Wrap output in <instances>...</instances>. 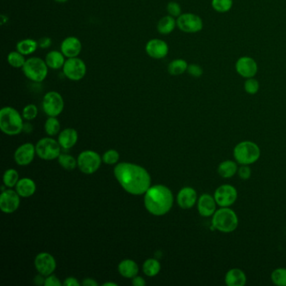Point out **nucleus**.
Wrapping results in <instances>:
<instances>
[{
  "mask_svg": "<svg viewBox=\"0 0 286 286\" xmlns=\"http://www.w3.org/2000/svg\"><path fill=\"white\" fill-rule=\"evenodd\" d=\"M61 144L54 139L43 138L35 144L36 154L44 160L57 159L61 154Z\"/></svg>",
  "mask_w": 286,
  "mask_h": 286,
  "instance_id": "8",
  "label": "nucleus"
},
{
  "mask_svg": "<svg viewBox=\"0 0 286 286\" xmlns=\"http://www.w3.org/2000/svg\"><path fill=\"white\" fill-rule=\"evenodd\" d=\"M22 71L25 77L30 81L41 83L47 77L49 68L45 60L40 57H33L26 59Z\"/></svg>",
  "mask_w": 286,
  "mask_h": 286,
  "instance_id": "6",
  "label": "nucleus"
},
{
  "mask_svg": "<svg viewBox=\"0 0 286 286\" xmlns=\"http://www.w3.org/2000/svg\"><path fill=\"white\" fill-rule=\"evenodd\" d=\"M23 116L15 108L4 107L0 111V129L7 135H17L24 130Z\"/></svg>",
  "mask_w": 286,
  "mask_h": 286,
  "instance_id": "3",
  "label": "nucleus"
},
{
  "mask_svg": "<svg viewBox=\"0 0 286 286\" xmlns=\"http://www.w3.org/2000/svg\"><path fill=\"white\" fill-rule=\"evenodd\" d=\"M238 215L230 208L216 209L212 216V225L214 229L223 233L234 232L238 227Z\"/></svg>",
  "mask_w": 286,
  "mask_h": 286,
  "instance_id": "4",
  "label": "nucleus"
},
{
  "mask_svg": "<svg viewBox=\"0 0 286 286\" xmlns=\"http://www.w3.org/2000/svg\"><path fill=\"white\" fill-rule=\"evenodd\" d=\"M197 205V210L201 216L210 217L214 216V214H215L217 204L214 196L205 193L198 198Z\"/></svg>",
  "mask_w": 286,
  "mask_h": 286,
  "instance_id": "20",
  "label": "nucleus"
},
{
  "mask_svg": "<svg viewBox=\"0 0 286 286\" xmlns=\"http://www.w3.org/2000/svg\"><path fill=\"white\" fill-rule=\"evenodd\" d=\"M7 62L12 68H17V69L21 68L22 69L24 67V63L26 62V58H25V56L21 54L16 50V51L8 53V57H7Z\"/></svg>",
  "mask_w": 286,
  "mask_h": 286,
  "instance_id": "31",
  "label": "nucleus"
},
{
  "mask_svg": "<svg viewBox=\"0 0 286 286\" xmlns=\"http://www.w3.org/2000/svg\"><path fill=\"white\" fill-rule=\"evenodd\" d=\"M179 30L188 34L200 32L203 29V20L199 15L193 13H184L176 19Z\"/></svg>",
  "mask_w": 286,
  "mask_h": 286,
  "instance_id": "11",
  "label": "nucleus"
},
{
  "mask_svg": "<svg viewBox=\"0 0 286 286\" xmlns=\"http://www.w3.org/2000/svg\"><path fill=\"white\" fill-rule=\"evenodd\" d=\"M235 70L239 76L243 78H251L256 76L259 67L256 61L250 57H242L238 58L235 64Z\"/></svg>",
  "mask_w": 286,
  "mask_h": 286,
  "instance_id": "13",
  "label": "nucleus"
},
{
  "mask_svg": "<svg viewBox=\"0 0 286 286\" xmlns=\"http://www.w3.org/2000/svg\"><path fill=\"white\" fill-rule=\"evenodd\" d=\"M77 140H78V134L76 132V130L69 128L62 130L59 135L58 142L62 148L69 149L72 148L73 146H75Z\"/></svg>",
  "mask_w": 286,
  "mask_h": 286,
  "instance_id": "22",
  "label": "nucleus"
},
{
  "mask_svg": "<svg viewBox=\"0 0 286 286\" xmlns=\"http://www.w3.org/2000/svg\"><path fill=\"white\" fill-rule=\"evenodd\" d=\"M62 284L60 281L59 279L57 278V276L51 275V276H46V280H45V286H61Z\"/></svg>",
  "mask_w": 286,
  "mask_h": 286,
  "instance_id": "43",
  "label": "nucleus"
},
{
  "mask_svg": "<svg viewBox=\"0 0 286 286\" xmlns=\"http://www.w3.org/2000/svg\"><path fill=\"white\" fill-rule=\"evenodd\" d=\"M188 68V63L186 60L178 58L171 61L168 65V72L170 73L171 76H181L186 72Z\"/></svg>",
  "mask_w": 286,
  "mask_h": 286,
  "instance_id": "29",
  "label": "nucleus"
},
{
  "mask_svg": "<svg viewBox=\"0 0 286 286\" xmlns=\"http://www.w3.org/2000/svg\"><path fill=\"white\" fill-rule=\"evenodd\" d=\"M133 286H144L146 285L145 281L141 276H135L132 279Z\"/></svg>",
  "mask_w": 286,
  "mask_h": 286,
  "instance_id": "45",
  "label": "nucleus"
},
{
  "mask_svg": "<svg viewBox=\"0 0 286 286\" xmlns=\"http://www.w3.org/2000/svg\"><path fill=\"white\" fill-rule=\"evenodd\" d=\"M35 266L39 274L46 277L54 273L57 269V262L52 254L43 252L35 257Z\"/></svg>",
  "mask_w": 286,
  "mask_h": 286,
  "instance_id": "15",
  "label": "nucleus"
},
{
  "mask_svg": "<svg viewBox=\"0 0 286 286\" xmlns=\"http://www.w3.org/2000/svg\"><path fill=\"white\" fill-rule=\"evenodd\" d=\"M238 174L241 180L247 181V180H248V179L251 177V168H250L249 165H242L240 167H238Z\"/></svg>",
  "mask_w": 286,
  "mask_h": 286,
  "instance_id": "42",
  "label": "nucleus"
},
{
  "mask_svg": "<svg viewBox=\"0 0 286 286\" xmlns=\"http://www.w3.org/2000/svg\"><path fill=\"white\" fill-rule=\"evenodd\" d=\"M39 47L41 49H47L52 45V40L50 37H42L38 41Z\"/></svg>",
  "mask_w": 286,
  "mask_h": 286,
  "instance_id": "44",
  "label": "nucleus"
},
{
  "mask_svg": "<svg viewBox=\"0 0 286 286\" xmlns=\"http://www.w3.org/2000/svg\"><path fill=\"white\" fill-rule=\"evenodd\" d=\"M261 155L259 146L253 141H242L233 148V157L238 165H253Z\"/></svg>",
  "mask_w": 286,
  "mask_h": 286,
  "instance_id": "5",
  "label": "nucleus"
},
{
  "mask_svg": "<svg viewBox=\"0 0 286 286\" xmlns=\"http://www.w3.org/2000/svg\"><path fill=\"white\" fill-rule=\"evenodd\" d=\"M166 10H167L168 14L174 18H178L182 14L181 5L175 1H170V3H168Z\"/></svg>",
  "mask_w": 286,
  "mask_h": 286,
  "instance_id": "40",
  "label": "nucleus"
},
{
  "mask_svg": "<svg viewBox=\"0 0 286 286\" xmlns=\"http://www.w3.org/2000/svg\"><path fill=\"white\" fill-rule=\"evenodd\" d=\"M146 54L153 59L160 60L167 57L169 53V46L161 39L154 38L146 43Z\"/></svg>",
  "mask_w": 286,
  "mask_h": 286,
  "instance_id": "16",
  "label": "nucleus"
},
{
  "mask_svg": "<svg viewBox=\"0 0 286 286\" xmlns=\"http://www.w3.org/2000/svg\"><path fill=\"white\" fill-rule=\"evenodd\" d=\"M238 163L234 160L227 159L220 163L217 167V174L224 179L232 178L238 173Z\"/></svg>",
  "mask_w": 286,
  "mask_h": 286,
  "instance_id": "26",
  "label": "nucleus"
},
{
  "mask_svg": "<svg viewBox=\"0 0 286 286\" xmlns=\"http://www.w3.org/2000/svg\"><path fill=\"white\" fill-rule=\"evenodd\" d=\"M197 191L191 186H186L180 190L176 197L177 204L182 209H191L197 204Z\"/></svg>",
  "mask_w": 286,
  "mask_h": 286,
  "instance_id": "17",
  "label": "nucleus"
},
{
  "mask_svg": "<svg viewBox=\"0 0 286 286\" xmlns=\"http://www.w3.org/2000/svg\"><path fill=\"white\" fill-rule=\"evenodd\" d=\"M35 146L31 143H25L19 146L14 152V160L19 165H30L35 158Z\"/></svg>",
  "mask_w": 286,
  "mask_h": 286,
  "instance_id": "18",
  "label": "nucleus"
},
{
  "mask_svg": "<svg viewBox=\"0 0 286 286\" xmlns=\"http://www.w3.org/2000/svg\"><path fill=\"white\" fill-rule=\"evenodd\" d=\"M187 73L189 74L190 76H192V77H196V78H198V77H201V76L203 75V69L200 65L198 64H190L188 65V68H187Z\"/></svg>",
  "mask_w": 286,
  "mask_h": 286,
  "instance_id": "41",
  "label": "nucleus"
},
{
  "mask_svg": "<svg viewBox=\"0 0 286 286\" xmlns=\"http://www.w3.org/2000/svg\"><path fill=\"white\" fill-rule=\"evenodd\" d=\"M259 86H259V81L254 77L247 79L243 85L244 91L249 95L256 94L257 92L259 91Z\"/></svg>",
  "mask_w": 286,
  "mask_h": 286,
  "instance_id": "37",
  "label": "nucleus"
},
{
  "mask_svg": "<svg viewBox=\"0 0 286 286\" xmlns=\"http://www.w3.org/2000/svg\"><path fill=\"white\" fill-rule=\"evenodd\" d=\"M81 285L84 286H98V283L93 279L87 278L83 280Z\"/></svg>",
  "mask_w": 286,
  "mask_h": 286,
  "instance_id": "47",
  "label": "nucleus"
},
{
  "mask_svg": "<svg viewBox=\"0 0 286 286\" xmlns=\"http://www.w3.org/2000/svg\"><path fill=\"white\" fill-rule=\"evenodd\" d=\"M103 159L97 152L93 150H85L79 154L77 158V166L81 172L86 175H92L101 166Z\"/></svg>",
  "mask_w": 286,
  "mask_h": 286,
  "instance_id": "9",
  "label": "nucleus"
},
{
  "mask_svg": "<svg viewBox=\"0 0 286 286\" xmlns=\"http://www.w3.org/2000/svg\"><path fill=\"white\" fill-rule=\"evenodd\" d=\"M119 272L124 278L133 279L138 276L139 269L137 263L132 259H124L119 265Z\"/></svg>",
  "mask_w": 286,
  "mask_h": 286,
  "instance_id": "24",
  "label": "nucleus"
},
{
  "mask_svg": "<svg viewBox=\"0 0 286 286\" xmlns=\"http://www.w3.org/2000/svg\"><path fill=\"white\" fill-rule=\"evenodd\" d=\"M67 57L61 51H51L47 53L45 58L48 68L52 70L62 69L65 64Z\"/></svg>",
  "mask_w": 286,
  "mask_h": 286,
  "instance_id": "23",
  "label": "nucleus"
},
{
  "mask_svg": "<svg viewBox=\"0 0 286 286\" xmlns=\"http://www.w3.org/2000/svg\"><path fill=\"white\" fill-rule=\"evenodd\" d=\"M82 50V44L76 36H68L61 44V52L68 58L78 57Z\"/></svg>",
  "mask_w": 286,
  "mask_h": 286,
  "instance_id": "19",
  "label": "nucleus"
},
{
  "mask_svg": "<svg viewBox=\"0 0 286 286\" xmlns=\"http://www.w3.org/2000/svg\"><path fill=\"white\" fill-rule=\"evenodd\" d=\"M224 281L227 286H243L247 283V276L243 270L233 268L227 271Z\"/></svg>",
  "mask_w": 286,
  "mask_h": 286,
  "instance_id": "21",
  "label": "nucleus"
},
{
  "mask_svg": "<svg viewBox=\"0 0 286 286\" xmlns=\"http://www.w3.org/2000/svg\"><path fill=\"white\" fill-rule=\"evenodd\" d=\"M143 203L149 214L154 216H163L172 208L174 196L167 186L155 185L150 186L144 193Z\"/></svg>",
  "mask_w": 286,
  "mask_h": 286,
  "instance_id": "2",
  "label": "nucleus"
},
{
  "mask_svg": "<svg viewBox=\"0 0 286 286\" xmlns=\"http://www.w3.org/2000/svg\"><path fill=\"white\" fill-rule=\"evenodd\" d=\"M86 63L79 57L68 58L62 68V72L67 78L71 81H81L86 76Z\"/></svg>",
  "mask_w": 286,
  "mask_h": 286,
  "instance_id": "7",
  "label": "nucleus"
},
{
  "mask_svg": "<svg viewBox=\"0 0 286 286\" xmlns=\"http://www.w3.org/2000/svg\"><path fill=\"white\" fill-rule=\"evenodd\" d=\"M271 281L276 286H286V269L278 268L271 274Z\"/></svg>",
  "mask_w": 286,
  "mask_h": 286,
  "instance_id": "36",
  "label": "nucleus"
},
{
  "mask_svg": "<svg viewBox=\"0 0 286 286\" xmlns=\"http://www.w3.org/2000/svg\"><path fill=\"white\" fill-rule=\"evenodd\" d=\"M119 152L115 150V149H109V150H107V151L103 154V162L107 164V165H115L118 163L119 160Z\"/></svg>",
  "mask_w": 286,
  "mask_h": 286,
  "instance_id": "39",
  "label": "nucleus"
},
{
  "mask_svg": "<svg viewBox=\"0 0 286 286\" xmlns=\"http://www.w3.org/2000/svg\"><path fill=\"white\" fill-rule=\"evenodd\" d=\"M64 99L59 92L51 91L45 94L42 100V108L49 117H57L64 109Z\"/></svg>",
  "mask_w": 286,
  "mask_h": 286,
  "instance_id": "10",
  "label": "nucleus"
},
{
  "mask_svg": "<svg viewBox=\"0 0 286 286\" xmlns=\"http://www.w3.org/2000/svg\"><path fill=\"white\" fill-rule=\"evenodd\" d=\"M103 286H118V284L114 283V282H107L103 285Z\"/></svg>",
  "mask_w": 286,
  "mask_h": 286,
  "instance_id": "48",
  "label": "nucleus"
},
{
  "mask_svg": "<svg viewBox=\"0 0 286 286\" xmlns=\"http://www.w3.org/2000/svg\"><path fill=\"white\" fill-rule=\"evenodd\" d=\"M57 159L61 166L65 170H72L77 166V159L70 154H61Z\"/></svg>",
  "mask_w": 286,
  "mask_h": 286,
  "instance_id": "33",
  "label": "nucleus"
},
{
  "mask_svg": "<svg viewBox=\"0 0 286 286\" xmlns=\"http://www.w3.org/2000/svg\"><path fill=\"white\" fill-rule=\"evenodd\" d=\"M38 48V41L33 40V39H24L16 44L17 51L25 57L34 54Z\"/></svg>",
  "mask_w": 286,
  "mask_h": 286,
  "instance_id": "28",
  "label": "nucleus"
},
{
  "mask_svg": "<svg viewBox=\"0 0 286 286\" xmlns=\"http://www.w3.org/2000/svg\"><path fill=\"white\" fill-rule=\"evenodd\" d=\"M63 286H80V283H79L78 281H77L76 278H74V277H69V278L66 279L64 283H63Z\"/></svg>",
  "mask_w": 286,
  "mask_h": 286,
  "instance_id": "46",
  "label": "nucleus"
},
{
  "mask_svg": "<svg viewBox=\"0 0 286 286\" xmlns=\"http://www.w3.org/2000/svg\"><path fill=\"white\" fill-rule=\"evenodd\" d=\"M177 27L176 18L170 15H165L159 19L157 24V30L160 35H168L175 30Z\"/></svg>",
  "mask_w": 286,
  "mask_h": 286,
  "instance_id": "27",
  "label": "nucleus"
},
{
  "mask_svg": "<svg viewBox=\"0 0 286 286\" xmlns=\"http://www.w3.org/2000/svg\"><path fill=\"white\" fill-rule=\"evenodd\" d=\"M61 130V124L57 117H49L45 124V130L50 136L57 135Z\"/></svg>",
  "mask_w": 286,
  "mask_h": 286,
  "instance_id": "34",
  "label": "nucleus"
},
{
  "mask_svg": "<svg viewBox=\"0 0 286 286\" xmlns=\"http://www.w3.org/2000/svg\"><path fill=\"white\" fill-rule=\"evenodd\" d=\"M114 176L128 193L135 196L144 195L151 186V177L141 165L133 163H119L115 166Z\"/></svg>",
  "mask_w": 286,
  "mask_h": 286,
  "instance_id": "1",
  "label": "nucleus"
},
{
  "mask_svg": "<svg viewBox=\"0 0 286 286\" xmlns=\"http://www.w3.org/2000/svg\"><path fill=\"white\" fill-rule=\"evenodd\" d=\"M55 2H57L58 3H68L69 0H54Z\"/></svg>",
  "mask_w": 286,
  "mask_h": 286,
  "instance_id": "49",
  "label": "nucleus"
},
{
  "mask_svg": "<svg viewBox=\"0 0 286 286\" xmlns=\"http://www.w3.org/2000/svg\"><path fill=\"white\" fill-rule=\"evenodd\" d=\"M161 270L160 263L154 259H148L144 261L143 265V271L144 275L148 277H154L159 274Z\"/></svg>",
  "mask_w": 286,
  "mask_h": 286,
  "instance_id": "30",
  "label": "nucleus"
},
{
  "mask_svg": "<svg viewBox=\"0 0 286 286\" xmlns=\"http://www.w3.org/2000/svg\"><path fill=\"white\" fill-rule=\"evenodd\" d=\"M37 115H38V108L35 104H28L22 111V116L27 121L35 119Z\"/></svg>",
  "mask_w": 286,
  "mask_h": 286,
  "instance_id": "38",
  "label": "nucleus"
},
{
  "mask_svg": "<svg viewBox=\"0 0 286 286\" xmlns=\"http://www.w3.org/2000/svg\"><path fill=\"white\" fill-rule=\"evenodd\" d=\"M20 196L16 191L5 190L0 196V209L7 214H13L19 208Z\"/></svg>",
  "mask_w": 286,
  "mask_h": 286,
  "instance_id": "14",
  "label": "nucleus"
},
{
  "mask_svg": "<svg viewBox=\"0 0 286 286\" xmlns=\"http://www.w3.org/2000/svg\"><path fill=\"white\" fill-rule=\"evenodd\" d=\"M15 191L21 197H30L35 194L36 185L30 178H22L18 181Z\"/></svg>",
  "mask_w": 286,
  "mask_h": 286,
  "instance_id": "25",
  "label": "nucleus"
},
{
  "mask_svg": "<svg viewBox=\"0 0 286 286\" xmlns=\"http://www.w3.org/2000/svg\"><path fill=\"white\" fill-rule=\"evenodd\" d=\"M238 196V191L230 184H223L219 186L214 195L219 208H230L236 203Z\"/></svg>",
  "mask_w": 286,
  "mask_h": 286,
  "instance_id": "12",
  "label": "nucleus"
},
{
  "mask_svg": "<svg viewBox=\"0 0 286 286\" xmlns=\"http://www.w3.org/2000/svg\"><path fill=\"white\" fill-rule=\"evenodd\" d=\"M3 181L6 187H14L19 181V173L14 169H8L3 174Z\"/></svg>",
  "mask_w": 286,
  "mask_h": 286,
  "instance_id": "32",
  "label": "nucleus"
},
{
  "mask_svg": "<svg viewBox=\"0 0 286 286\" xmlns=\"http://www.w3.org/2000/svg\"><path fill=\"white\" fill-rule=\"evenodd\" d=\"M212 7L217 13H227L233 5V0H212Z\"/></svg>",
  "mask_w": 286,
  "mask_h": 286,
  "instance_id": "35",
  "label": "nucleus"
}]
</instances>
